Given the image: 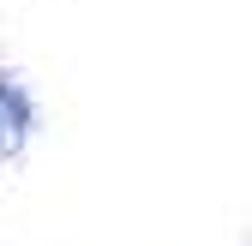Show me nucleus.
<instances>
[{
	"label": "nucleus",
	"instance_id": "obj_1",
	"mask_svg": "<svg viewBox=\"0 0 252 246\" xmlns=\"http://www.w3.org/2000/svg\"><path fill=\"white\" fill-rule=\"evenodd\" d=\"M30 126H36V108H30L24 84L12 72H0V156H18L30 144Z\"/></svg>",
	"mask_w": 252,
	"mask_h": 246
}]
</instances>
